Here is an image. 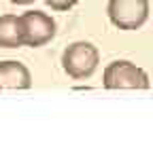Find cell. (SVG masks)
Segmentation results:
<instances>
[{
  "label": "cell",
  "mask_w": 153,
  "mask_h": 144,
  "mask_svg": "<svg viewBox=\"0 0 153 144\" xmlns=\"http://www.w3.org/2000/svg\"><path fill=\"white\" fill-rule=\"evenodd\" d=\"M100 64V51L87 40H76L68 45L62 53V68L74 81L89 79Z\"/></svg>",
  "instance_id": "obj_1"
},
{
  "label": "cell",
  "mask_w": 153,
  "mask_h": 144,
  "mask_svg": "<svg viewBox=\"0 0 153 144\" xmlns=\"http://www.w3.org/2000/svg\"><path fill=\"white\" fill-rule=\"evenodd\" d=\"M104 89H149V74L128 60L111 62L102 74Z\"/></svg>",
  "instance_id": "obj_2"
},
{
  "label": "cell",
  "mask_w": 153,
  "mask_h": 144,
  "mask_svg": "<svg viewBox=\"0 0 153 144\" xmlns=\"http://www.w3.org/2000/svg\"><path fill=\"white\" fill-rule=\"evenodd\" d=\"M106 13L115 28L126 32L140 30L149 19V0H108Z\"/></svg>",
  "instance_id": "obj_3"
},
{
  "label": "cell",
  "mask_w": 153,
  "mask_h": 144,
  "mask_svg": "<svg viewBox=\"0 0 153 144\" xmlns=\"http://www.w3.org/2000/svg\"><path fill=\"white\" fill-rule=\"evenodd\" d=\"M55 30L57 26L53 17L43 11H26L24 15H19V34L24 47H43L51 43Z\"/></svg>",
  "instance_id": "obj_4"
},
{
  "label": "cell",
  "mask_w": 153,
  "mask_h": 144,
  "mask_svg": "<svg viewBox=\"0 0 153 144\" xmlns=\"http://www.w3.org/2000/svg\"><path fill=\"white\" fill-rule=\"evenodd\" d=\"M32 74L30 70L15 60L0 62V89H30Z\"/></svg>",
  "instance_id": "obj_5"
},
{
  "label": "cell",
  "mask_w": 153,
  "mask_h": 144,
  "mask_svg": "<svg viewBox=\"0 0 153 144\" xmlns=\"http://www.w3.org/2000/svg\"><path fill=\"white\" fill-rule=\"evenodd\" d=\"M0 47H4V49L24 47L17 15H0Z\"/></svg>",
  "instance_id": "obj_6"
},
{
  "label": "cell",
  "mask_w": 153,
  "mask_h": 144,
  "mask_svg": "<svg viewBox=\"0 0 153 144\" xmlns=\"http://www.w3.org/2000/svg\"><path fill=\"white\" fill-rule=\"evenodd\" d=\"M76 2H79V0H45V4L51 7V11H57V13L70 11L72 7H76Z\"/></svg>",
  "instance_id": "obj_7"
},
{
  "label": "cell",
  "mask_w": 153,
  "mask_h": 144,
  "mask_svg": "<svg viewBox=\"0 0 153 144\" xmlns=\"http://www.w3.org/2000/svg\"><path fill=\"white\" fill-rule=\"evenodd\" d=\"M9 2H13V4H30L34 0H9Z\"/></svg>",
  "instance_id": "obj_8"
}]
</instances>
